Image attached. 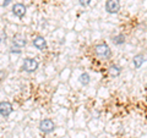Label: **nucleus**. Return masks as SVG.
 Returning <instances> with one entry per match:
<instances>
[{
  "instance_id": "obj_1",
  "label": "nucleus",
  "mask_w": 147,
  "mask_h": 138,
  "mask_svg": "<svg viewBox=\"0 0 147 138\" xmlns=\"http://www.w3.org/2000/svg\"><path fill=\"white\" fill-rule=\"evenodd\" d=\"M94 53L98 58L103 59V60H109V59L112 58V50H110V48L105 43H100V44L96 45Z\"/></svg>"
},
{
  "instance_id": "obj_2",
  "label": "nucleus",
  "mask_w": 147,
  "mask_h": 138,
  "mask_svg": "<svg viewBox=\"0 0 147 138\" xmlns=\"http://www.w3.org/2000/svg\"><path fill=\"white\" fill-rule=\"evenodd\" d=\"M38 66H39V64H38V61H37L36 59L27 58V59H25L22 68H24V71L28 72V73H32V72H34L37 68H38Z\"/></svg>"
},
{
  "instance_id": "obj_3",
  "label": "nucleus",
  "mask_w": 147,
  "mask_h": 138,
  "mask_svg": "<svg viewBox=\"0 0 147 138\" xmlns=\"http://www.w3.org/2000/svg\"><path fill=\"white\" fill-rule=\"evenodd\" d=\"M119 10H120V1L119 0H107L105 11L108 13H118Z\"/></svg>"
},
{
  "instance_id": "obj_4",
  "label": "nucleus",
  "mask_w": 147,
  "mask_h": 138,
  "mask_svg": "<svg viewBox=\"0 0 147 138\" xmlns=\"http://www.w3.org/2000/svg\"><path fill=\"white\" fill-rule=\"evenodd\" d=\"M39 130L44 133H52L55 130V123L49 119H45L39 122Z\"/></svg>"
},
{
  "instance_id": "obj_5",
  "label": "nucleus",
  "mask_w": 147,
  "mask_h": 138,
  "mask_svg": "<svg viewBox=\"0 0 147 138\" xmlns=\"http://www.w3.org/2000/svg\"><path fill=\"white\" fill-rule=\"evenodd\" d=\"M13 111L12 104L9 102H0V115L3 117H9Z\"/></svg>"
},
{
  "instance_id": "obj_6",
  "label": "nucleus",
  "mask_w": 147,
  "mask_h": 138,
  "mask_svg": "<svg viewBox=\"0 0 147 138\" xmlns=\"http://www.w3.org/2000/svg\"><path fill=\"white\" fill-rule=\"evenodd\" d=\"M12 13L18 18H22L26 15V6L24 4H15L12 7Z\"/></svg>"
},
{
  "instance_id": "obj_7",
  "label": "nucleus",
  "mask_w": 147,
  "mask_h": 138,
  "mask_svg": "<svg viewBox=\"0 0 147 138\" xmlns=\"http://www.w3.org/2000/svg\"><path fill=\"white\" fill-rule=\"evenodd\" d=\"M33 45L38 49V50H45L48 48V44H47V40H45L43 37H36L33 39Z\"/></svg>"
},
{
  "instance_id": "obj_8",
  "label": "nucleus",
  "mask_w": 147,
  "mask_h": 138,
  "mask_svg": "<svg viewBox=\"0 0 147 138\" xmlns=\"http://www.w3.org/2000/svg\"><path fill=\"white\" fill-rule=\"evenodd\" d=\"M12 43L15 44L16 47L22 48V47H25L27 42H26L25 36H22V34H15V36H13V38H12Z\"/></svg>"
},
{
  "instance_id": "obj_9",
  "label": "nucleus",
  "mask_w": 147,
  "mask_h": 138,
  "mask_svg": "<svg viewBox=\"0 0 147 138\" xmlns=\"http://www.w3.org/2000/svg\"><path fill=\"white\" fill-rule=\"evenodd\" d=\"M144 62H145V56L142 54H137L134 56V59H132V64H134L135 68H140L144 65Z\"/></svg>"
},
{
  "instance_id": "obj_10",
  "label": "nucleus",
  "mask_w": 147,
  "mask_h": 138,
  "mask_svg": "<svg viewBox=\"0 0 147 138\" xmlns=\"http://www.w3.org/2000/svg\"><path fill=\"white\" fill-rule=\"evenodd\" d=\"M108 72H109V76L114 78V77L120 76L121 68H120V66H118V65H110L109 68H108Z\"/></svg>"
},
{
  "instance_id": "obj_11",
  "label": "nucleus",
  "mask_w": 147,
  "mask_h": 138,
  "mask_svg": "<svg viewBox=\"0 0 147 138\" xmlns=\"http://www.w3.org/2000/svg\"><path fill=\"white\" fill-rule=\"evenodd\" d=\"M79 81H80V83L82 84V86H87L91 82V78H90V75L88 73H86V72H84V73H81V76H80V78H79Z\"/></svg>"
},
{
  "instance_id": "obj_12",
  "label": "nucleus",
  "mask_w": 147,
  "mask_h": 138,
  "mask_svg": "<svg viewBox=\"0 0 147 138\" xmlns=\"http://www.w3.org/2000/svg\"><path fill=\"white\" fill-rule=\"evenodd\" d=\"M113 43L115 45H121L125 43V36L124 34H118L113 37Z\"/></svg>"
},
{
  "instance_id": "obj_13",
  "label": "nucleus",
  "mask_w": 147,
  "mask_h": 138,
  "mask_svg": "<svg viewBox=\"0 0 147 138\" xmlns=\"http://www.w3.org/2000/svg\"><path fill=\"white\" fill-rule=\"evenodd\" d=\"M79 3H80V5H82V6H88L91 4V0H79Z\"/></svg>"
},
{
  "instance_id": "obj_14",
  "label": "nucleus",
  "mask_w": 147,
  "mask_h": 138,
  "mask_svg": "<svg viewBox=\"0 0 147 138\" xmlns=\"http://www.w3.org/2000/svg\"><path fill=\"white\" fill-rule=\"evenodd\" d=\"M5 38H6V33L4 31H0V43H1Z\"/></svg>"
},
{
  "instance_id": "obj_15",
  "label": "nucleus",
  "mask_w": 147,
  "mask_h": 138,
  "mask_svg": "<svg viewBox=\"0 0 147 138\" xmlns=\"http://www.w3.org/2000/svg\"><path fill=\"white\" fill-rule=\"evenodd\" d=\"M11 0H4V3H3V6H7L9 4H10Z\"/></svg>"
},
{
  "instance_id": "obj_16",
  "label": "nucleus",
  "mask_w": 147,
  "mask_h": 138,
  "mask_svg": "<svg viewBox=\"0 0 147 138\" xmlns=\"http://www.w3.org/2000/svg\"><path fill=\"white\" fill-rule=\"evenodd\" d=\"M146 88H147V84H146Z\"/></svg>"
}]
</instances>
